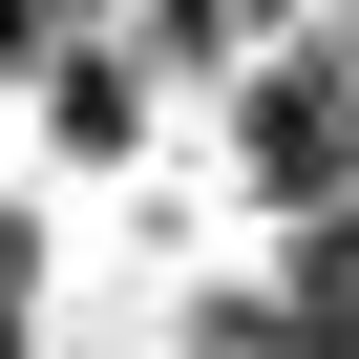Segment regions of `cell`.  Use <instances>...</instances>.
Returning a JSON list of instances; mask_svg holds the SVG:
<instances>
[{"mask_svg": "<svg viewBox=\"0 0 359 359\" xmlns=\"http://www.w3.org/2000/svg\"><path fill=\"white\" fill-rule=\"evenodd\" d=\"M338 148H359V64H338V43L233 85V191H254V212H338Z\"/></svg>", "mask_w": 359, "mask_h": 359, "instance_id": "obj_1", "label": "cell"}, {"mask_svg": "<svg viewBox=\"0 0 359 359\" xmlns=\"http://www.w3.org/2000/svg\"><path fill=\"white\" fill-rule=\"evenodd\" d=\"M22 85H43V127H64V169H127V148H148V85H127V64H85V43H43Z\"/></svg>", "mask_w": 359, "mask_h": 359, "instance_id": "obj_2", "label": "cell"}]
</instances>
